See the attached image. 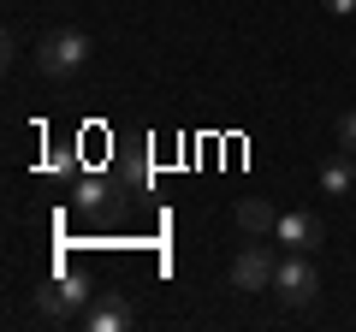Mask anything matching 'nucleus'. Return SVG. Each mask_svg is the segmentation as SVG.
<instances>
[{
	"label": "nucleus",
	"instance_id": "nucleus-1",
	"mask_svg": "<svg viewBox=\"0 0 356 332\" xmlns=\"http://www.w3.org/2000/svg\"><path fill=\"white\" fill-rule=\"evenodd\" d=\"M89 297H95V291H89V279H83V273H54V279L36 291V315L48 320V326H60V320L83 315V308H89Z\"/></svg>",
	"mask_w": 356,
	"mask_h": 332
},
{
	"label": "nucleus",
	"instance_id": "nucleus-2",
	"mask_svg": "<svg viewBox=\"0 0 356 332\" xmlns=\"http://www.w3.org/2000/svg\"><path fill=\"white\" fill-rule=\"evenodd\" d=\"M83 60H89L83 30H48V36L36 42V72L42 77H72V72H83Z\"/></svg>",
	"mask_w": 356,
	"mask_h": 332
},
{
	"label": "nucleus",
	"instance_id": "nucleus-3",
	"mask_svg": "<svg viewBox=\"0 0 356 332\" xmlns=\"http://www.w3.org/2000/svg\"><path fill=\"white\" fill-rule=\"evenodd\" d=\"M273 291H280V303H291V308L315 303V297H321V273H315V261H309L303 249H291V256L273 267Z\"/></svg>",
	"mask_w": 356,
	"mask_h": 332
},
{
	"label": "nucleus",
	"instance_id": "nucleus-4",
	"mask_svg": "<svg viewBox=\"0 0 356 332\" xmlns=\"http://www.w3.org/2000/svg\"><path fill=\"white\" fill-rule=\"evenodd\" d=\"M273 249H261V243H250V249H238V261H232V291L255 297V291H273Z\"/></svg>",
	"mask_w": 356,
	"mask_h": 332
},
{
	"label": "nucleus",
	"instance_id": "nucleus-5",
	"mask_svg": "<svg viewBox=\"0 0 356 332\" xmlns=\"http://www.w3.org/2000/svg\"><path fill=\"white\" fill-rule=\"evenodd\" d=\"M77 320H83V332H125L137 315H131V303H125L119 291H95V297H89V308H83Z\"/></svg>",
	"mask_w": 356,
	"mask_h": 332
},
{
	"label": "nucleus",
	"instance_id": "nucleus-6",
	"mask_svg": "<svg viewBox=\"0 0 356 332\" xmlns=\"http://www.w3.org/2000/svg\"><path fill=\"white\" fill-rule=\"evenodd\" d=\"M273 238H280L285 249H303V256H309V249L321 243V219L309 214V208H291V214H280V226H273Z\"/></svg>",
	"mask_w": 356,
	"mask_h": 332
},
{
	"label": "nucleus",
	"instance_id": "nucleus-7",
	"mask_svg": "<svg viewBox=\"0 0 356 332\" xmlns=\"http://www.w3.org/2000/svg\"><path fill=\"white\" fill-rule=\"evenodd\" d=\"M321 190L327 196H350L356 190V166H350V154H332V160H321Z\"/></svg>",
	"mask_w": 356,
	"mask_h": 332
},
{
	"label": "nucleus",
	"instance_id": "nucleus-8",
	"mask_svg": "<svg viewBox=\"0 0 356 332\" xmlns=\"http://www.w3.org/2000/svg\"><path fill=\"white\" fill-rule=\"evenodd\" d=\"M238 226H243V231H273V226H280V214L250 196V202H238Z\"/></svg>",
	"mask_w": 356,
	"mask_h": 332
},
{
	"label": "nucleus",
	"instance_id": "nucleus-9",
	"mask_svg": "<svg viewBox=\"0 0 356 332\" xmlns=\"http://www.w3.org/2000/svg\"><path fill=\"white\" fill-rule=\"evenodd\" d=\"M72 202L83 208V214H102V208H107V184L102 179H77L72 184Z\"/></svg>",
	"mask_w": 356,
	"mask_h": 332
},
{
	"label": "nucleus",
	"instance_id": "nucleus-10",
	"mask_svg": "<svg viewBox=\"0 0 356 332\" xmlns=\"http://www.w3.org/2000/svg\"><path fill=\"white\" fill-rule=\"evenodd\" d=\"M339 149H344V154H356V107L339 119Z\"/></svg>",
	"mask_w": 356,
	"mask_h": 332
},
{
	"label": "nucleus",
	"instance_id": "nucleus-11",
	"mask_svg": "<svg viewBox=\"0 0 356 332\" xmlns=\"http://www.w3.org/2000/svg\"><path fill=\"white\" fill-rule=\"evenodd\" d=\"M321 6H327V13H339V18H350V13H356V0H321Z\"/></svg>",
	"mask_w": 356,
	"mask_h": 332
}]
</instances>
